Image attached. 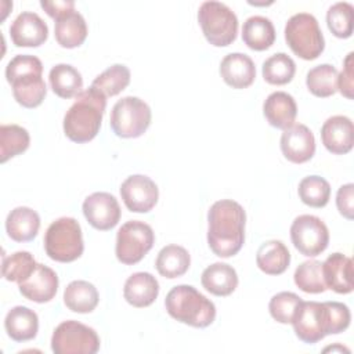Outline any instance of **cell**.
Segmentation results:
<instances>
[{"label":"cell","mask_w":354,"mask_h":354,"mask_svg":"<svg viewBox=\"0 0 354 354\" xmlns=\"http://www.w3.org/2000/svg\"><path fill=\"white\" fill-rule=\"evenodd\" d=\"M350 319L351 314L344 303L301 300L290 324L301 342L314 344L326 335H336L346 330Z\"/></svg>","instance_id":"cell-1"},{"label":"cell","mask_w":354,"mask_h":354,"mask_svg":"<svg viewBox=\"0 0 354 354\" xmlns=\"http://www.w3.org/2000/svg\"><path fill=\"white\" fill-rule=\"evenodd\" d=\"M246 213L232 199L214 202L207 212V243L218 257L236 254L245 242Z\"/></svg>","instance_id":"cell-2"},{"label":"cell","mask_w":354,"mask_h":354,"mask_svg":"<svg viewBox=\"0 0 354 354\" xmlns=\"http://www.w3.org/2000/svg\"><path fill=\"white\" fill-rule=\"evenodd\" d=\"M106 97L94 87L80 91L64 116L65 136L77 144L91 141L100 131Z\"/></svg>","instance_id":"cell-3"},{"label":"cell","mask_w":354,"mask_h":354,"mask_svg":"<svg viewBox=\"0 0 354 354\" xmlns=\"http://www.w3.org/2000/svg\"><path fill=\"white\" fill-rule=\"evenodd\" d=\"M41 61L29 54H18L6 66L7 82L12 87L15 101L25 108L39 106L46 94L47 87L43 80Z\"/></svg>","instance_id":"cell-4"},{"label":"cell","mask_w":354,"mask_h":354,"mask_svg":"<svg viewBox=\"0 0 354 354\" xmlns=\"http://www.w3.org/2000/svg\"><path fill=\"white\" fill-rule=\"evenodd\" d=\"M166 311L171 318L194 328H206L216 318L214 303L191 285H177L166 296Z\"/></svg>","instance_id":"cell-5"},{"label":"cell","mask_w":354,"mask_h":354,"mask_svg":"<svg viewBox=\"0 0 354 354\" xmlns=\"http://www.w3.org/2000/svg\"><path fill=\"white\" fill-rule=\"evenodd\" d=\"M44 249L51 260L71 263L84 250L82 228L73 217H59L53 221L44 235Z\"/></svg>","instance_id":"cell-6"},{"label":"cell","mask_w":354,"mask_h":354,"mask_svg":"<svg viewBox=\"0 0 354 354\" xmlns=\"http://www.w3.org/2000/svg\"><path fill=\"white\" fill-rule=\"evenodd\" d=\"M285 40L297 57L307 61L318 58L325 48L319 24L310 12H297L288 19Z\"/></svg>","instance_id":"cell-7"},{"label":"cell","mask_w":354,"mask_h":354,"mask_svg":"<svg viewBox=\"0 0 354 354\" xmlns=\"http://www.w3.org/2000/svg\"><path fill=\"white\" fill-rule=\"evenodd\" d=\"M198 22L206 40L216 47L230 46L238 33L235 12L220 1H203L198 10Z\"/></svg>","instance_id":"cell-8"},{"label":"cell","mask_w":354,"mask_h":354,"mask_svg":"<svg viewBox=\"0 0 354 354\" xmlns=\"http://www.w3.org/2000/svg\"><path fill=\"white\" fill-rule=\"evenodd\" d=\"M151 108L138 97L127 95L115 102L111 111V129L118 137L136 138L151 124Z\"/></svg>","instance_id":"cell-9"},{"label":"cell","mask_w":354,"mask_h":354,"mask_svg":"<svg viewBox=\"0 0 354 354\" xmlns=\"http://www.w3.org/2000/svg\"><path fill=\"white\" fill-rule=\"evenodd\" d=\"M153 242L155 234L149 224L140 220H130L116 234V257L123 264H136L152 249Z\"/></svg>","instance_id":"cell-10"},{"label":"cell","mask_w":354,"mask_h":354,"mask_svg":"<svg viewBox=\"0 0 354 354\" xmlns=\"http://www.w3.org/2000/svg\"><path fill=\"white\" fill-rule=\"evenodd\" d=\"M51 350L55 354H95L100 350V337L82 322L64 321L53 332Z\"/></svg>","instance_id":"cell-11"},{"label":"cell","mask_w":354,"mask_h":354,"mask_svg":"<svg viewBox=\"0 0 354 354\" xmlns=\"http://www.w3.org/2000/svg\"><path fill=\"white\" fill-rule=\"evenodd\" d=\"M290 239L301 254L315 257L328 248L329 231L319 217L301 214L296 217L290 225Z\"/></svg>","instance_id":"cell-12"},{"label":"cell","mask_w":354,"mask_h":354,"mask_svg":"<svg viewBox=\"0 0 354 354\" xmlns=\"http://www.w3.org/2000/svg\"><path fill=\"white\" fill-rule=\"evenodd\" d=\"M120 196L130 212L147 213L156 205L159 189L148 176L133 174L122 183Z\"/></svg>","instance_id":"cell-13"},{"label":"cell","mask_w":354,"mask_h":354,"mask_svg":"<svg viewBox=\"0 0 354 354\" xmlns=\"http://www.w3.org/2000/svg\"><path fill=\"white\" fill-rule=\"evenodd\" d=\"M82 209L88 224L100 231L113 228L120 220L119 202L109 192H94L88 195Z\"/></svg>","instance_id":"cell-14"},{"label":"cell","mask_w":354,"mask_h":354,"mask_svg":"<svg viewBox=\"0 0 354 354\" xmlns=\"http://www.w3.org/2000/svg\"><path fill=\"white\" fill-rule=\"evenodd\" d=\"M281 151L292 163H304L315 153L313 131L303 123H293L281 136Z\"/></svg>","instance_id":"cell-15"},{"label":"cell","mask_w":354,"mask_h":354,"mask_svg":"<svg viewBox=\"0 0 354 354\" xmlns=\"http://www.w3.org/2000/svg\"><path fill=\"white\" fill-rule=\"evenodd\" d=\"M10 36L17 47H39L48 37V26L36 12L24 11L12 21Z\"/></svg>","instance_id":"cell-16"},{"label":"cell","mask_w":354,"mask_h":354,"mask_svg":"<svg viewBox=\"0 0 354 354\" xmlns=\"http://www.w3.org/2000/svg\"><path fill=\"white\" fill-rule=\"evenodd\" d=\"M21 295L35 303H47L58 290V277L54 270L44 264L36 266L35 271L18 283Z\"/></svg>","instance_id":"cell-17"},{"label":"cell","mask_w":354,"mask_h":354,"mask_svg":"<svg viewBox=\"0 0 354 354\" xmlns=\"http://www.w3.org/2000/svg\"><path fill=\"white\" fill-rule=\"evenodd\" d=\"M353 122L344 115L328 118L321 127L324 147L336 155H343L353 148Z\"/></svg>","instance_id":"cell-18"},{"label":"cell","mask_w":354,"mask_h":354,"mask_svg":"<svg viewBox=\"0 0 354 354\" xmlns=\"http://www.w3.org/2000/svg\"><path fill=\"white\" fill-rule=\"evenodd\" d=\"M322 275L326 289L336 293L353 292V260L343 253H332L322 263Z\"/></svg>","instance_id":"cell-19"},{"label":"cell","mask_w":354,"mask_h":354,"mask_svg":"<svg viewBox=\"0 0 354 354\" xmlns=\"http://www.w3.org/2000/svg\"><path fill=\"white\" fill-rule=\"evenodd\" d=\"M223 80L232 88H246L256 77V66L252 58L243 53L227 54L220 64Z\"/></svg>","instance_id":"cell-20"},{"label":"cell","mask_w":354,"mask_h":354,"mask_svg":"<svg viewBox=\"0 0 354 354\" xmlns=\"http://www.w3.org/2000/svg\"><path fill=\"white\" fill-rule=\"evenodd\" d=\"M158 295V279L149 272H134L124 282L123 296L126 301L133 307H148L156 300Z\"/></svg>","instance_id":"cell-21"},{"label":"cell","mask_w":354,"mask_h":354,"mask_svg":"<svg viewBox=\"0 0 354 354\" xmlns=\"http://www.w3.org/2000/svg\"><path fill=\"white\" fill-rule=\"evenodd\" d=\"M263 113L272 127L285 130L293 124L297 115V105L290 94L285 91H274L266 98Z\"/></svg>","instance_id":"cell-22"},{"label":"cell","mask_w":354,"mask_h":354,"mask_svg":"<svg viewBox=\"0 0 354 354\" xmlns=\"http://www.w3.org/2000/svg\"><path fill=\"white\" fill-rule=\"evenodd\" d=\"M40 228L39 214L26 206H18L12 209L6 218V231L8 236L15 242L32 241Z\"/></svg>","instance_id":"cell-23"},{"label":"cell","mask_w":354,"mask_h":354,"mask_svg":"<svg viewBox=\"0 0 354 354\" xmlns=\"http://www.w3.org/2000/svg\"><path fill=\"white\" fill-rule=\"evenodd\" d=\"M4 328L7 335L15 342L32 340L39 330L37 314L25 306L12 307L4 318Z\"/></svg>","instance_id":"cell-24"},{"label":"cell","mask_w":354,"mask_h":354,"mask_svg":"<svg viewBox=\"0 0 354 354\" xmlns=\"http://www.w3.org/2000/svg\"><path fill=\"white\" fill-rule=\"evenodd\" d=\"M54 35L61 47L75 48L84 43L87 37V24L80 12L72 10L55 19Z\"/></svg>","instance_id":"cell-25"},{"label":"cell","mask_w":354,"mask_h":354,"mask_svg":"<svg viewBox=\"0 0 354 354\" xmlns=\"http://www.w3.org/2000/svg\"><path fill=\"white\" fill-rule=\"evenodd\" d=\"M202 286L214 296H228L238 286L236 271L225 263H213L201 277Z\"/></svg>","instance_id":"cell-26"},{"label":"cell","mask_w":354,"mask_h":354,"mask_svg":"<svg viewBox=\"0 0 354 354\" xmlns=\"http://www.w3.org/2000/svg\"><path fill=\"white\" fill-rule=\"evenodd\" d=\"M243 43L256 51L270 48L275 41V28L271 19L263 15L249 17L242 26Z\"/></svg>","instance_id":"cell-27"},{"label":"cell","mask_w":354,"mask_h":354,"mask_svg":"<svg viewBox=\"0 0 354 354\" xmlns=\"http://www.w3.org/2000/svg\"><path fill=\"white\" fill-rule=\"evenodd\" d=\"M290 263V253L283 242L271 239L259 248L256 253L257 267L268 275H279L286 271Z\"/></svg>","instance_id":"cell-28"},{"label":"cell","mask_w":354,"mask_h":354,"mask_svg":"<svg viewBox=\"0 0 354 354\" xmlns=\"http://www.w3.org/2000/svg\"><path fill=\"white\" fill-rule=\"evenodd\" d=\"M98 300L97 288L87 281H72L64 290V303L73 313H91L97 307Z\"/></svg>","instance_id":"cell-29"},{"label":"cell","mask_w":354,"mask_h":354,"mask_svg":"<svg viewBox=\"0 0 354 354\" xmlns=\"http://www.w3.org/2000/svg\"><path fill=\"white\" fill-rule=\"evenodd\" d=\"M191 264L189 253L180 245H167L158 253L155 267L165 278H178L184 275Z\"/></svg>","instance_id":"cell-30"},{"label":"cell","mask_w":354,"mask_h":354,"mask_svg":"<svg viewBox=\"0 0 354 354\" xmlns=\"http://www.w3.org/2000/svg\"><path fill=\"white\" fill-rule=\"evenodd\" d=\"M48 82L51 90L61 98L76 97L83 87V79L80 72L68 64H57L48 73Z\"/></svg>","instance_id":"cell-31"},{"label":"cell","mask_w":354,"mask_h":354,"mask_svg":"<svg viewBox=\"0 0 354 354\" xmlns=\"http://www.w3.org/2000/svg\"><path fill=\"white\" fill-rule=\"evenodd\" d=\"M337 69L330 64H321L308 71L306 77L307 88L315 97L326 98L337 91Z\"/></svg>","instance_id":"cell-32"},{"label":"cell","mask_w":354,"mask_h":354,"mask_svg":"<svg viewBox=\"0 0 354 354\" xmlns=\"http://www.w3.org/2000/svg\"><path fill=\"white\" fill-rule=\"evenodd\" d=\"M30 137L26 129L18 124H1L0 126V162L4 163L8 159L25 152L29 147Z\"/></svg>","instance_id":"cell-33"},{"label":"cell","mask_w":354,"mask_h":354,"mask_svg":"<svg viewBox=\"0 0 354 354\" xmlns=\"http://www.w3.org/2000/svg\"><path fill=\"white\" fill-rule=\"evenodd\" d=\"M261 73L267 83L282 86L293 79L296 64L288 54L277 53L263 62Z\"/></svg>","instance_id":"cell-34"},{"label":"cell","mask_w":354,"mask_h":354,"mask_svg":"<svg viewBox=\"0 0 354 354\" xmlns=\"http://www.w3.org/2000/svg\"><path fill=\"white\" fill-rule=\"evenodd\" d=\"M130 83V71L126 65L115 64L100 73L91 83V87L101 91L105 97L118 95Z\"/></svg>","instance_id":"cell-35"},{"label":"cell","mask_w":354,"mask_h":354,"mask_svg":"<svg viewBox=\"0 0 354 354\" xmlns=\"http://www.w3.org/2000/svg\"><path fill=\"white\" fill-rule=\"evenodd\" d=\"M37 263L35 257L26 252L19 250L10 256L3 257V266H1V275L4 279L10 282H22L25 281L36 268Z\"/></svg>","instance_id":"cell-36"},{"label":"cell","mask_w":354,"mask_h":354,"mask_svg":"<svg viewBox=\"0 0 354 354\" xmlns=\"http://www.w3.org/2000/svg\"><path fill=\"white\" fill-rule=\"evenodd\" d=\"M299 198L311 207H324L330 198L329 183L319 176H307L299 183Z\"/></svg>","instance_id":"cell-37"},{"label":"cell","mask_w":354,"mask_h":354,"mask_svg":"<svg viewBox=\"0 0 354 354\" xmlns=\"http://www.w3.org/2000/svg\"><path fill=\"white\" fill-rule=\"evenodd\" d=\"M296 286L306 293H322L326 285L322 275V263L318 260L303 261L295 271Z\"/></svg>","instance_id":"cell-38"},{"label":"cell","mask_w":354,"mask_h":354,"mask_svg":"<svg viewBox=\"0 0 354 354\" xmlns=\"http://www.w3.org/2000/svg\"><path fill=\"white\" fill-rule=\"evenodd\" d=\"M353 4L347 1L335 3L328 8L326 24L332 35L339 39H347L353 35Z\"/></svg>","instance_id":"cell-39"},{"label":"cell","mask_w":354,"mask_h":354,"mask_svg":"<svg viewBox=\"0 0 354 354\" xmlns=\"http://www.w3.org/2000/svg\"><path fill=\"white\" fill-rule=\"evenodd\" d=\"M301 301L293 292H279L274 295L268 303V310L271 317L279 324H290L295 313Z\"/></svg>","instance_id":"cell-40"},{"label":"cell","mask_w":354,"mask_h":354,"mask_svg":"<svg viewBox=\"0 0 354 354\" xmlns=\"http://www.w3.org/2000/svg\"><path fill=\"white\" fill-rule=\"evenodd\" d=\"M336 206L339 213L347 220L354 217V184L342 185L336 194Z\"/></svg>","instance_id":"cell-41"},{"label":"cell","mask_w":354,"mask_h":354,"mask_svg":"<svg viewBox=\"0 0 354 354\" xmlns=\"http://www.w3.org/2000/svg\"><path fill=\"white\" fill-rule=\"evenodd\" d=\"M343 71L337 76V90L348 100L353 98L354 90V75H353V53H348L344 62Z\"/></svg>","instance_id":"cell-42"},{"label":"cell","mask_w":354,"mask_h":354,"mask_svg":"<svg viewBox=\"0 0 354 354\" xmlns=\"http://www.w3.org/2000/svg\"><path fill=\"white\" fill-rule=\"evenodd\" d=\"M41 8L54 19H58L59 17L65 15L66 12L75 10V1L72 0H55V1H40Z\"/></svg>","instance_id":"cell-43"}]
</instances>
